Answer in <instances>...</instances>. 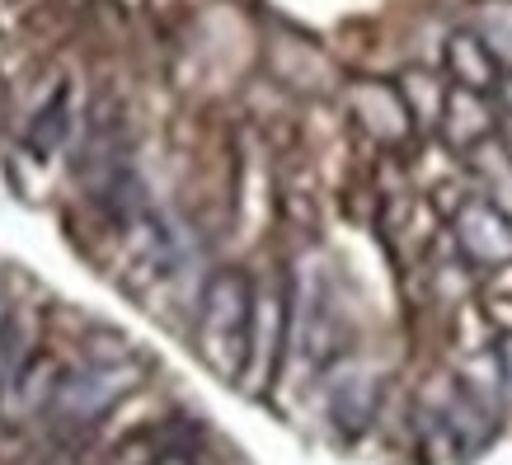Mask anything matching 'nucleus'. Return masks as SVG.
<instances>
[{
	"instance_id": "nucleus-15",
	"label": "nucleus",
	"mask_w": 512,
	"mask_h": 465,
	"mask_svg": "<svg viewBox=\"0 0 512 465\" xmlns=\"http://www.w3.org/2000/svg\"><path fill=\"white\" fill-rule=\"evenodd\" d=\"M10 320H15V315H10V306H5V301H0V329L10 325Z\"/></svg>"
},
{
	"instance_id": "nucleus-13",
	"label": "nucleus",
	"mask_w": 512,
	"mask_h": 465,
	"mask_svg": "<svg viewBox=\"0 0 512 465\" xmlns=\"http://www.w3.org/2000/svg\"><path fill=\"white\" fill-rule=\"evenodd\" d=\"M498 104H503V113H512V76L503 80V90H498Z\"/></svg>"
},
{
	"instance_id": "nucleus-1",
	"label": "nucleus",
	"mask_w": 512,
	"mask_h": 465,
	"mask_svg": "<svg viewBox=\"0 0 512 465\" xmlns=\"http://www.w3.org/2000/svg\"><path fill=\"white\" fill-rule=\"evenodd\" d=\"M259 287L245 268H217L198 292V353L221 381H240L249 362Z\"/></svg>"
},
{
	"instance_id": "nucleus-12",
	"label": "nucleus",
	"mask_w": 512,
	"mask_h": 465,
	"mask_svg": "<svg viewBox=\"0 0 512 465\" xmlns=\"http://www.w3.org/2000/svg\"><path fill=\"white\" fill-rule=\"evenodd\" d=\"M498 381L512 390V339H503V348H498Z\"/></svg>"
},
{
	"instance_id": "nucleus-7",
	"label": "nucleus",
	"mask_w": 512,
	"mask_h": 465,
	"mask_svg": "<svg viewBox=\"0 0 512 465\" xmlns=\"http://www.w3.org/2000/svg\"><path fill=\"white\" fill-rule=\"evenodd\" d=\"M348 113H353V123L367 137L386 141V146H400L419 127L409 104H404L400 85H386V80H357L353 90H348Z\"/></svg>"
},
{
	"instance_id": "nucleus-6",
	"label": "nucleus",
	"mask_w": 512,
	"mask_h": 465,
	"mask_svg": "<svg viewBox=\"0 0 512 465\" xmlns=\"http://www.w3.org/2000/svg\"><path fill=\"white\" fill-rule=\"evenodd\" d=\"M451 231H456V245H461V254H466L475 268H508L512 264V217L498 212L494 202L470 198L466 207L456 212Z\"/></svg>"
},
{
	"instance_id": "nucleus-11",
	"label": "nucleus",
	"mask_w": 512,
	"mask_h": 465,
	"mask_svg": "<svg viewBox=\"0 0 512 465\" xmlns=\"http://www.w3.org/2000/svg\"><path fill=\"white\" fill-rule=\"evenodd\" d=\"M475 33L489 43V52L503 62V71H512V0H480Z\"/></svg>"
},
{
	"instance_id": "nucleus-3",
	"label": "nucleus",
	"mask_w": 512,
	"mask_h": 465,
	"mask_svg": "<svg viewBox=\"0 0 512 465\" xmlns=\"http://www.w3.org/2000/svg\"><path fill=\"white\" fill-rule=\"evenodd\" d=\"M141 376H146V362L137 353L132 357H90L85 367L62 376V386L47 404V414L66 428H85V423L104 419L113 404L127 400L132 390L141 386Z\"/></svg>"
},
{
	"instance_id": "nucleus-14",
	"label": "nucleus",
	"mask_w": 512,
	"mask_h": 465,
	"mask_svg": "<svg viewBox=\"0 0 512 465\" xmlns=\"http://www.w3.org/2000/svg\"><path fill=\"white\" fill-rule=\"evenodd\" d=\"M160 465H193V461H188V456H179V451H170V456H165Z\"/></svg>"
},
{
	"instance_id": "nucleus-2",
	"label": "nucleus",
	"mask_w": 512,
	"mask_h": 465,
	"mask_svg": "<svg viewBox=\"0 0 512 465\" xmlns=\"http://www.w3.org/2000/svg\"><path fill=\"white\" fill-rule=\"evenodd\" d=\"M292 348L306 367L315 372H329L339 357H348V320L339 310V292H334V278L315 259H301V273H296L292 292Z\"/></svg>"
},
{
	"instance_id": "nucleus-8",
	"label": "nucleus",
	"mask_w": 512,
	"mask_h": 465,
	"mask_svg": "<svg viewBox=\"0 0 512 465\" xmlns=\"http://www.w3.org/2000/svg\"><path fill=\"white\" fill-rule=\"evenodd\" d=\"M447 76L456 90H470V94H489L494 99L503 90V62H498L489 43H484L475 29H456L447 38Z\"/></svg>"
},
{
	"instance_id": "nucleus-4",
	"label": "nucleus",
	"mask_w": 512,
	"mask_h": 465,
	"mask_svg": "<svg viewBox=\"0 0 512 465\" xmlns=\"http://www.w3.org/2000/svg\"><path fill=\"white\" fill-rule=\"evenodd\" d=\"M381 395H386V376L372 367L367 357H339L325 372V414L343 437H362L381 414Z\"/></svg>"
},
{
	"instance_id": "nucleus-10",
	"label": "nucleus",
	"mask_w": 512,
	"mask_h": 465,
	"mask_svg": "<svg viewBox=\"0 0 512 465\" xmlns=\"http://www.w3.org/2000/svg\"><path fill=\"white\" fill-rule=\"evenodd\" d=\"M470 160V174L480 179V198L494 202L498 212L512 217V146L503 137H489L480 141L475 151H466Z\"/></svg>"
},
{
	"instance_id": "nucleus-16",
	"label": "nucleus",
	"mask_w": 512,
	"mask_h": 465,
	"mask_svg": "<svg viewBox=\"0 0 512 465\" xmlns=\"http://www.w3.org/2000/svg\"><path fill=\"white\" fill-rule=\"evenodd\" d=\"M0 123H5V85H0Z\"/></svg>"
},
{
	"instance_id": "nucleus-9",
	"label": "nucleus",
	"mask_w": 512,
	"mask_h": 465,
	"mask_svg": "<svg viewBox=\"0 0 512 465\" xmlns=\"http://www.w3.org/2000/svg\"><path fill=\"white\" fill-rule=\"evenodd\" d=\"M442 137L456 146V151H475L480 141L498 137L494 132V109H489V94H470L451 85L447 109H442Z\"/></svg>"
},
{
	"instance_id": "nucleus-5",
	"label": "nucleus",
	"mask_w": 512,
	"mask_h": 465,
	"mask_svg": "<svg viewBox=\"0 0 512 465\" xmlns=\"http://www.w3.org/2000/svg\"><path fill=\"white\" fill-rule=\"evenodd\" d=\"M292 343V296L287 292H259L254 306V334H249V362L240 386L245 390H264L278 376V362Z\"/></svg>"
}]
</instances>
